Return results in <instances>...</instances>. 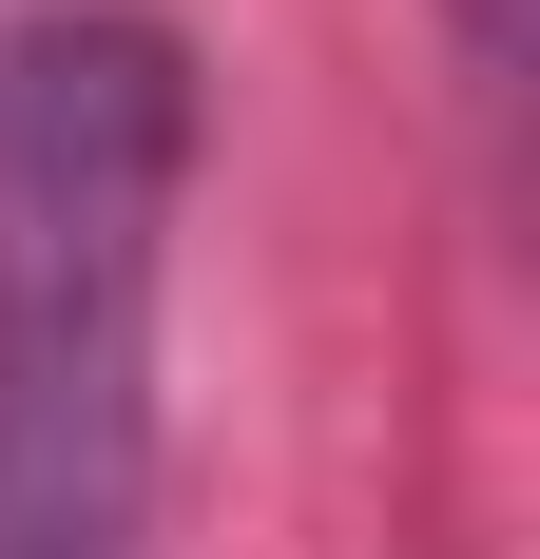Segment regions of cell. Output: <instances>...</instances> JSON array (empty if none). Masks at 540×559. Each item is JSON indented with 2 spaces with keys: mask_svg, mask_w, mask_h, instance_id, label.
Masks as SVG:
<instances>
[{
  "mask_svg": "<svg viewBox=\"0 0 540 559\" xmlns=\"http://www.w3.org/2000/svg\"><path fill=\"white\" fill-rule=\"evenodd\" d=\"M193 39L155 0L0 20V559H155Z\"/></svg>",
  "mask_w": 540,
  "mask_h": 559,
  "instance_id": "cell-1",
  "label": "cell"
}]
</instances>
